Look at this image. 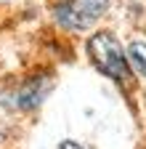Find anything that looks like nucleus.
Listing matches in <instances>:
<instances>
[{
    "mask_svg": "<svg viewBox=\"0 0 146 149\" xmlns=\"http://www.w3.org/2000/svg\"><path fill=\"white\" fill-rule=\"evenodd\" d=\"M88 53L90 61L96 64L98 72H104L106 77H112L120 85L130 83V64L125 59V51L120 45V40L112 32H96L88 37Z\"/></svg>",
    "mask_w": 146,
    "mask_h": 149,
    "instance_id": "1",
    "label": "nucleus"
},
{
    "mask_svg": "<svg viewBox=\"0 0 146 149\" xmlns=\"http://www.w3.org/2000/svg\"><path fill=\"white\" fill-rule=\"evenodd\" d=\"M104 11L106 8L93 3V0H64V3L53 6L56 22L64 24L66 29H88V27H93L98 13H104Z\"/></svg>",
    "mask_w": 146,
    "mask_h": 149,
    "instance_id": "2",
    "label": "nucleus"
},
{
    "mask_svg": "<svg viewBox=\"0 0 146 149\" xmlns=\"http://www.w3.org/2000/svg\"><path fill=\"white\" fill-rule=\"evenodd\" d=\"M48 91H51V80L35 77L27 85H21V91L16 93V107H19V109H35V107H40L43 99L48 96Z\"/></svg>",
    "mask_w": 146,
    "mask_h": 149,
    "instance_id": "3",
    "label": "nucleus"
},
{
    "mask_svg": "<svg viewBox=\"0 0 146 149\" xmlns=\"http://www.w3.org/2000/svg\"><path fill=\"white\" fill-rule=\"evenodd\" d=\"M125 59L133 64V69L141 74V77H146V43H130V48H127Z\"/></svg>",
    "mask_w": 146,
    "mask_h": 149,
    "instance_id": "4",
    "label": "nucleus"
},
{
    "mask_svg": "<svg viewBox=\"0 0 146 149\" xmlns=\"http://www.w3.org/2000/svg\"><path fill=\"white\" fill-rule=\"evenodd\" d=\"M61 149H85V146H80L77 141H72V139H66V141H61Z\"/></svg>",
    "mask_w": 146,
    "mask_h": 149,
    "instance_id": "5",
    "label": "nucleus"
},
{
    "mask_svg": "<svg viewBox=\"0 0 146 149\" xmlns=\"http://www.w3.org/2000/svg\"><path fill=\"white\" fill-rule=\"evenodd\" d=\"M93 3H98V6H104V8H106V6H109V0H93Z\"/></svg>",
    "mask_w": 146,
    "mask_h": 149,
    "instance_id": "6",
    "label": "nucleus"
},
{
    "mask_svg": "<svg viewBox=\"0 0 146 149\" xmlns=\"http://www.w3.org/2000/svg\"><path fill=\"white\" fill-rule=\"evenodd\" d=\"M0 139H3V133H0Z\"/></svg>",
    "mask_w": 146,
    "mask_h": 149,
    "instance_id": "7",
    "label": "nucleus"
}]
</instances>
